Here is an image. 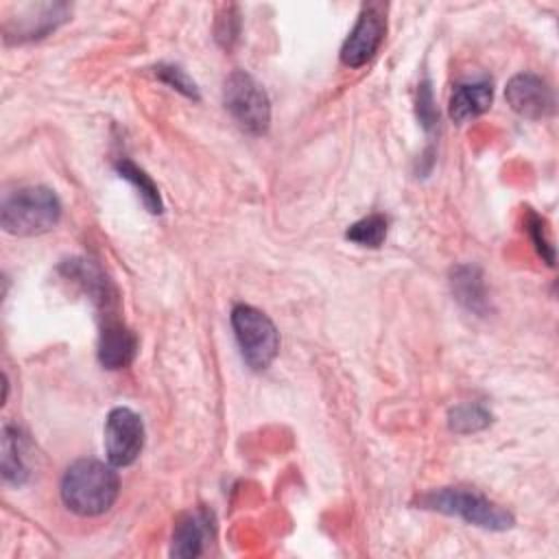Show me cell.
<instances>
[{"instance_id": "cell-14", "label": "cell", "mask_w": 559, "mask_h": 559, "mask_svg": "<svg viewBox=\"0 0 559 559\" xmlns=\"http://www.w3.org/2000/svg\"><path fill=\"white\" fill-rule=\"evenodd\" d=\"M2 478L13 487L24 485L28 478V467L22 456V435L11 424L2 428Z\"/></svg>"}, {"instance_id": "cell-9", "label": "cell", "mask_w": 559, "mask_h": 559, "mask_svg": "<svg viewBox=\"0 0 559 559\" xmlns=\"http://www.w3.org/2000/svg\"><path fill=\"white\" fill-rule=\"evenodd\" d=\"M70 17V7L63 2L55 4H37L28 7V13L17 17L15 22L4 24V39L7 41H26V39H39L46 37L50 31H55L61 22Z\"/></svg>"}, {"instance_id": "cell-11", "label": "cell", "mask_w": 559, "mask_h": 559, "mask_svg": "<svg viewBox=\"0 0 559 559\" xmlns=\"http://www.w3.org/2000/svg\"><path fill=\"white\" fill-rule=\"evenodd\" d=\"M493 87L491 81L478 79V81H463L452 90L448 114L454 122L463 124L480 114H485L491 105Z\"/></svg>"}, {"instance_id": "cell-13", "label": "cell", "mask_w": 559, "mask_h": 559, "mask_svg": "<svg viewBox=\"0 0 559 559\" xmlns=\"http://www.w3.org/2000/svg\"><path fill=\"white\" fill-rule=\"evenodd\" d=\"M207 537V513H183L173 531L170 555L173 557H197L203 550Z\"/></svg>"}, {"instance_id": "cell-10", "label": "cell", "mask_w": 559, "mask_h": 559, "mask_svg": "<svg viewBox=\"0 0 559 559\" xmlns=\"http://www.w3.org/2000/svg\"><path fill=\"white\" fill-rule=\"evenodd\" d=\"M98 362L105 369H124L138 354V336L120 321L107 319L98 334Z\"/></svg>"}, {"instance_id": "cell-3", "label": "cell", "mask_w": 559, "mask_h": 559, "mask_svg": "<svg viewBox=\"0 0 559 559\" xmlns=\"http://www.w3.org/2000/svg\"><path fill=\"white\" fill-rule=\"evenodd\" d=\"M421 509L439 511L445 515H456L467 524H474L485 531H507L515 524V518L504 507L493 500L461 487H441L430 489L417 498Z\"/></svg>"}, {"instance_id": "cell-16", "label": "cell", "mask_w": 559, "mask_h": 559, "mask_svg": "<svg viewBox=\"0 0 559 559\" xmlns=\"http://www.w3.org/2000/svg\"><path fill=\"white\" fill-rule=\"evenodd\" d=\"M489 424H491V413L480 402H465V404L454 406L448 413V426H450V430H454L459 435L478 432V430L487 428Z\"/></svg>"}, {"instance_id": "cell-15", "label": "cell", "mask_w": 559, "mask_h": 559, "mask_svg": "<svg viewBox=\"0 0 559 559\" xmlns=\"http://www.w3.org/2000/svg\"><path fill=\"white\" fill-rule=\"evenodd\" d=\"M114 170L127 179L135 190H138V197L142 201V205L151 212V214H162L164 212V203H162V197H159V190L157 186L153 183V179L138 166L133 164L131 159L127 157H120L114 162Z\"/></svg>"}, {"instance_id": "cell-8", "label": "cell", "mask_w": 559, "mask_h": 559, "mask_svg": "<svg viewBox=\"0 0 559 559\" xmlns=\"http://www.w3.org/2000/svg\"><path fill=\"white\" fill-rule=\"evenodd\" d=\"M504 98L515 114L531 118V120L546 118L555 111V94H552L550 85L533 72L515 74L507 83Z\"/></svg>"}, {"instance_id": "cell-21", "label": "cell", "mask_w": 559, "mask_h": 559, "mask_svg": "<svg viewBox=\"0 0 559 559\" xmlns=\"http://www.w3.org/2000/svg\"><path fill=\"white\" fill-rule=\"evenodd\" d=\"M417 118H419V122L426 131L437 129L439 111L435 107V96H432V90H430L428 81H424L419 85V92H417Z\"/></svg>"}, {"instance_id": "cell-5", "label": "cell", "mask_w": 559, "mask_h": 559, "mask_svg": "<svg viewBox=\"0 0 559 559\" xmlns=\"http://www.w3.org/2000/svg\"><path fill=\"white\" fill-rule=\"evenodd\" d=\"M223 103L229 116L251 135H262L271 122V100L264 87L245 70H234L223 85Z\"/></svg>"}, {"instance_id": "cell-18", "label": "cell", "mask_w": 559, "mask_h": 559, "mask_svg": "<svg viewBox=\"0 0 559 559\" xmlns=\"http://www.w3.org/2000/svg\"><path fill=\"white\" fill-rule=\"evenodd\" d=\"M155 76L166 83L168 87L177 90L179 94H183L186 98H192V100H199V87L197 83L186 74L183 68L179 66H173V63H159L155 66Z\"/></svg>"}, {"instance_id": "cell-2", "label": "cell", "mask_w": 559, "mask_h": 559, "mask_svg": "<svg viewBox=\"0 0 559 559\" xmlns=\"http://www.w3.org/2000/svg\"><path fill=\"white\" fill-rule=\"evenodd\" d=\"M61 218L59 197L46 186H24L9 192L0 205V225L11 236H39Z\"/></svg>"}, {"instance_id": "cell-19", "label": "cell", "mask_w": 559, "mask_h": 559, "mask_svg": "<svg viewBox=\"0 0 559 559\" xmlns=\"http://www.w3.org/2000/svg\"><path fill=\"white\" fill-rule=\"evenodd\" d=\"M214 33H216V41L223 48H231L240 35V15L236 7H223V13L216 15V24H214Z\"/></svg>"}, {"instance_id": "cell-1", "label": "cell", "mask_w": 559, "mask_h": 559, "mask_svg": "<svg viewBox=\"0 0 559 559\" xmlns=\"http://www.w3.org/2000/svg\"><path fill=\"white\" fill-rule=\"evenodd\" d=\"M120 491V478L111 463L96 459L74 461L61 476L59 493L63 504L83 518L100 515L111 509Z\"/></svg>"}, {"instance_id": "cell-17", "label": "cell", "mask_w": 559, "mask_h": 559, "mask_svg": "<svg viewBox=\"0 0 559 559\" xmlns=\"http://www.w3.org/2000/svg\"><path fill=\"white\" fill-rule=\"evenodd\" d=\"M386 227L389 221L382 214H369L356 223H352L345 231V238L358 247H369V249H378L384 238H386Z\"/></svg>"}, {"instance_id": "cell-4", "label": "cell", "mask_w": 559, "mask_h": 559, "mask_svg": "<svg viewBox=\"0 0 559 559\" xmlns=\"http://www.w3.org/2000/svg\"><path fill=\"white\" fill-rule=\"evenodd\" d=\"M231 328L245 362L253 371H264L280 349L275 323L262 310L249 304H236L231 308Z\"/></svg>"}, {"instance_id": "cell-6", "label": "cell", "mask_w": 559, "mask_h": 559, "mask_svg": "<svg viewBox=\"0 0 559 559\" xmlns=\"http://www.w3.org/2000/svg\"><path fill=\"white\" fill-rule=\"evenodd\" d=\"M144 448L142 417L129 406H116L105 419V452L114 467L131 465Z\"/></svg>"}, {"instance_id": "cell-12", "label": "cell", "mask_w": 559, "mask_h": 559, "mask_svg": "<svg viewBox=\"0 0 559 559\" xmlns=\"http://www.w3.org/2000/svg\"><path fill=\"white\" fill-rule=\"evenodd\" d=\"M450 286L456 301L474 314H487L489 297L483 273L474 264H459L450 273Z\"/></svg>"}, {"instance_id": "cell-7", "label": "cell", "mask_w": 559, "mask_h": 559, "mask_svg": "<svg viewBox=\"0 0 559 559\" xmlns=\"http://www.w3.org/2000/svg\"><path fill=\"white\" fill-rule=\"evenodd\" d=\"M386 33V17L382 4H365L354 28L341 46V61L347 68H360L373 59Z\"/></svg>"}, {"instance_id": "cell-20", "label": "cell", "mask_w": 559, "mask_h": 559, "mask_svg": "<svg viewBox=\"0 0 559 559\" xmlns=\"http://www.w3.org/2000/svg\"><path fill=\"white\" fill-rule=\"evenodd\" d=\"M526 227H528L531 240H533L535 249L539 251V255L546 260L548 266H555V247L550 245V240H548V236H546V227H544L542 216H537L535 212H528Z\"/></svg>"}]
</instances>
